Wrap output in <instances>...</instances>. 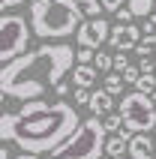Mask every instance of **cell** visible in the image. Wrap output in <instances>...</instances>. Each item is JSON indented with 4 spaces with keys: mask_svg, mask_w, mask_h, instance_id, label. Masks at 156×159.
<instances>
[{
    "mask_svg": "<svg viewBox=\"0 0 156 159\" xmlns=\"http://www.w3.org/2000/svg\"><path fill=\"white\" fill-rule=\"evenodd\" d=\"M102 123H105V132H108V135L120 132L123 126H126V123H123V114H114V111H111V114H105V117H102Z\"/></svg>",
    "mask_w": 156,
    "mask_h": 159,
    "instance_id": "9a60e30c",
    "label": "cell"
},
{
    "mask_svg": "<svg viewBox=\"0 0 156 159\" xmlns=\"http://www.w3.org/2000/svg\"><path fill=\"white\" fill-rule=\"evenodd\" d=\"M141 30H144V33H156V12L144 18V27H141Z\"/></svg>",
    "mask_w": 156,
    "mask_h": 159,
    "instance_id": "d4e9b609",
    "label": "cell"
},
{
    "mask_svg": "<svg viewBox=\"0 0 156 159\" xmlns=\"http://www.w3.org/2000/svg\"><path fill=\"white\" fill-rule=\"evenodd\" d=\"M138 66H141V72H156V60L150 57V54H144V57H141Z\"/></svg>",
    "mask_w": 156,
    "mask_h": 159,
    "instance_id": "7402d4cb",
    "label": "cell"
},
{
    "mask_svg": "<svg viewBox=\"0 0 156 159\" xmlns=\"http://www.w3.org/2000/svg\"><path fill=\"white\" fill-rule=\"evenodd\" d=\"M129 156L132 159H156V141L150 132H135L129 138Z\"/></svg>",
    "mask_w": 156,
    "mask_h": 159,
    "instance_id": "9c48e42d",
    "label": "cell"
},
{
    "mask_svg": "<svg viewBox=\"0 0 156 159\" xmlns=\"http://www.w3.org/2000/svg\"><path fill=\"white\" fill-rule=\"evenodd\" d=\"M150 99H153V105H156V90H153V93H150Z\"/></svg>",
    "mask_w": 156,
    "mask_h": 159,
    "instance_id": "4dcf8cb0",
    "label": "cell"
},
{
    "mask_svg": "<svg viewBox=\"0 0 156 159\" xmlns=\"http://www.w3.org/2000/svg\"><path fill=\"white\" fill-rule=\"evenodd\" d=\"M141 42V30L135 24H117L111 27V36H108V45L117 48V51H132V48H138Z\"/></svg>",
    "mask_w": 156,
    "mask_h": 159,
    "instance_id": "ba28073f",
    "label": "cell"
},
{
    "mask_svg": "<svg viewBox=\"0 0 156 159\" xmlns=\"http://www.w3.org/2000/svg\"><path fill=\"white\" fill-rule=\"evenodd\" d=\"M96 66L93 63H78L75 69H72V84L75 87H93L96 84Z\"/></svg>",
    "mask_w": 156,
    "mask_h": 159,
    "instance_id": "8fae6325",
    "label": "cell"
},
{
    "mask_svg": "<svg viewBox=\"0 0 156 159\" xmlns=\"http://www.w3.org/2000/svg\"><path fill=\"white\" fill-rule=\"evenodd\" d=\"M114 18H117V21H120V24H129V21H132V18H135V12H132V9L129 6H126V9H117V12H114Z\"/></svg>",
    "mask_w": 156,
    "mask_h": 159,
    "instance_id": "44dd1931",
    "label": "cell"
},
{
    "mask_svg": "<svg viewBox=\"0 0 156 159\" xmlns=\"http://www.w3.org/2000/svg\"><path fill=\"white\" fill-rule=\"evenodd\" d=\"M54 93H57V96H66V93H69V87H66V81H60V84L54 87Z\"/></svg>",
    "mask_w": 156,
    "mask_h": 159,
    "instance_id": "83f0119b",
    "label": "cell"
},
{
    "mask_svg": "<svg viewBox=\"0 0 156 159\" xmlns=\"http://www.w3.org/2000/svg\"><path fill=\"white\" fill-rule=\"evenodd\" d=\"M21 3H27V0H0V9L6 12V9H15V6H21Z\"/></svg>",
    "mask_w": 156,
    "mask_h": 159,
    "instance_id": "4316f807",
    "label": "cell"
},
{
    "mask_svg": "<svg viewBox=\"0 0 156 159\" xmlns=\"http://www.w3.org/2000/svg\"><path fill=\"white\" fill-rule=\"evenodd\" d=\"M27 42H30L27 18L3 12V18H0V63H9L15 57H21L27 51Z\"/></svg>",
    "mask_w": 156,
    "mask_h": 159,
    "instance_id": "8992f818",
    "label": "cell"
},
{
    "mask_svg": "<svg viewBox=\"0 0 156 159\" xmlns=\"http://www.w3.org/2000/svg\"><path fill=\"white\" fill-rule=\"evenodd\" d=\"M153 12H156V9H153Z\"/></svg>",
    "mask_w": 156,
    "mask_h": 159,
    "instance_id": "836d02e7",
    "label": "cell"
},
{
    "mask_svg": "<svg viewBox=\"0 0 156 159\" xmlns=\"http://www.w3.org/2000/svg\"><path fill=\"white\" fill-rule=\"evenodd\" d=\"M135 90H141V93H153L156 90V72H141V78H138V84H135Z\"/></svg>",
    "mask_w": 156,
    "mask_h": 159,
    "instance_id": "2e32d148",
    "label": "cell"
},
{
    "mask_svg": "<svg viewBox=\"0 0 156 159\" xmlns=\"http://www.w3.org/2000/svg\"><path fill=\"white\" fill-rule=\"evenodd\" d=\"M120 114L126 129H132V132H153L156 129V105L141 90H132L120 99Z\"/></svg>",
    "mask_w": 156,
    "mask_h": 159,
    "instance_id": "5b68a950",
    "label": "cell"
},
{
    "mask_svg": "<svg viewBox=\"0 0 156 159\" xmlns=\"http://www.w3.org/2000/svg\"><path fill=\"white\" fill-rule=\"evenodd\" d=\"M75 66V51L63 42H45L33 51L3 63L0 69V93L3 99H42L48 87H57L63 75Z\"/></svg>",
    "mask_w": 156,
    "mask_h": 159,
    "instance_id": "6da1fadb",
    "label": "cell"
},
{
    "mask_svg": "<svg viewBox=\"0 0 156 159\" xmlns=\"http://www.w3.org/2000/svg\"><path fill=\"white\" fill-rule=\"evenodd\" d=\"M153 141H156V135H153Z\"/></svg>",
    "mask_w": 156,
    "mask_h": 159,
    "instance_id": "d6a6232c",
    "label": "cell"
},
{
    "mask_svg": "<svg viewBox=\"0 0 156 159\" xmlns=\"http://www.w3.org/2000/svg\"><path fill=\"white\" fill-rule=\"evenodd\" d=\"M0 159H9V153H6V147H0Z\"/></svg>",
    "mask_w": 156,
    "mask_h": 159,
    "instance_id": "f546056e",
    "label": "cell"
},
{
    "mask_svg": "<svg viewBox=\"0 0 156 159\" xmlns=\"http://www.w3.org/2000/svg\"><path fill=\"white\" fill-rule=\"evenodd\" d=\"M78 126L81 120H78L75 108L69 102H54L36 114H3L0 138L3 144L15 141L27 153H54Z\"/></svg>",
    "mask_w": 156,
    "mask_h": 159,
    "instance_id": "7a4b0ae2",
    "label": "cell"
},
{
    "mask_svg": "<svg viewBox=\"0 0 156 159\" xmlns=\"http://www.w3.org/2000/svg\"><path fill=\"white\" fill-rule=\"evenodd\" d=\"M126 66H129V60H126V54H114V69H117V72H123V69H126Z\"/></svg>",
    "mask_w": 156,
    "mask_h": 159,
    "instance_id": "cb8c5ba5",
    "label": "cell"
},
{
    "mask_svg": "<svg viewBox=\"0 0 156 159\" xmlns=\"http://www.w3.org/2000/svg\"><path fill=\"white\" fill-rule=\"evenodd\" d=\"M102 6H105V12H117L123 6V0H102Z\"/></svg>",
    "mask_w": 156,
    "mask_h": 159,
    "instance_id": "484cf974",
    "label": "cell"
},
{
    "mask_svg": "<svg viewBox=\"0 0 156 159\" xmlns=\"http://www.w3.org/2000/svg\"><path fill=\"white\" fill-rule=\"evenodd\" d=\"M129 9L135 12V18H147L156 9V0H129Z\"/></svg>",
    "mask_w": 156,
    "mask_h": 159,
    "instance_id": "4fadbf2b",
    "label": "cell"
},
{
    "mask_svg": "<svg viewBox=\"0 0 156 159\" xmlns=\"http://www.w3.org/2000/svg\"><path fill=\"white\" fill-rule=\"evenodd\" d=\"M111 108H114V96L108 93V90H93L90 93V111H93L96 117H105V114H111Z\"/></svg>",
    "mask_w": 156,
    "mask_h": 159,
    "instance_id": "30bf717a",
    "label": "cell"
},
{
    "mask_svg": "<svg viewBox=\"0 0 156 159\" xmlns=\"http://www.w3.org/2000/svg\"><path fill=\"white\" fill-rule=\"evenodd\" d=\"M120 75H123V81H126V84H132V87H135V84H138V78H141V66H132V63H129Z\"/></svg>",
    "mask_w": 156,
    "mask_h": 159,
    "instance_id": "d6986e66",
    "label": "cell"
},
{
    "mask_svg": "<svg viewBox=\"0 0 156 159\" xmlns=\"http://www.w3.org/2000/svg\"><path fill=\"white\" fill-rule=\"evenodd\" d=\"M93 66L99 72H105V75H108V72L114 69V57L111 54H105V51H96V57H93Z\"/></svg>",
    "mask_w": 156,
    "mask_h": 159,
    "instance_id": "e0dca14e",
    "label": "cell"
},
{
    "mask_svg": "<svg viewBox=\"0 0 156 159\" xmlns=\"http://www.w3.org/2000/svg\"><path fill=\"white\" fill-rule=\"evenodd\" d=\"M75 102H78V105H90V93H87V87H75Z\"/></svg>",
    "mask_w": 156,
    "mask_h": 159,
    "instance_id": "603a6c76",
    "label": "cell"
},
{
    "mask_svg": "<svg viewBox=\"0 0 156 159\" xmlns=\"http://www.w3.org/2000/svg\"><path fill=\"white\" fill-rule=\"evenodd\" d=\"M99 159H102V156H99Z\"/></svg>",
    "mask_w": 156,
    "mask_h": 159,
    "instance_id": "e575fe53",
    "label": "cell"
},
{
    "mask_svg": "<svg viewBox=\"0 0 156 159\" xmlns=\"http://www.w3.org/2000/svg\"><path fill=\"white\" fill-rule=\"evenodd\" d=\"M78 18L84 12L75 0H33L30 3V27L39 39H66L78 30Z\"/></svg>",
    "mask_w": 156,
    "mask_h": 159,
    "instance_id": "3957f363",
    "label": "cell"
},
{
    "mask_svg": "<svg viewBox=\"0 0 156 159\" xmlns=\"http://www.w3.org/2000/svg\"><path fill=\"white\" fill-rule=\"evenodd\" d=\"M75 57H78V63H93V57H96V48H87V45H81Z\"/></svg>",
    "mask_w": 156,
    "mask_h": 159,
    "instance_id": "ffe728a7",
    "label": "cell"
},
{
    "mask_svg": "<svg viewBox=\"0 0 156 159\" xmlns=\"http://www.w3.org/2000/svg\"><path fill=\"white\" fill-rule=\"evenodd\" d=\"M108 36H111V24L99 15L81 21V27H78V45H87V48H102L108 42Z\"/></svg>",
    "mask_w": 156,
    "mask_h": 159,
    "instance_id": "52a82bcc",
    "label": "cell"
},
{
    "mask_svg": "<svg viewBox=\"0 0 156 159\" xmlns=\"http://www.w3.org/2000/svg\"><path fill=\"white\" fill-rule=\"evenodd\" d=\"M18 159H39V153H27V150H24V153H21Z\"/></svg>",
    "mask_w": 156,
    "mask_h": 159,
    "instance_id": "f1b7e54d",
    "label": "cell"
},
{
    "mask_svg": "<svg viewBox=\"0 0 156 159\" xmlns=\"http://www.w3.org/2000/svg\"><path fill=\"white\" fill-rule=\"evenodd\" d=\"M135 51H138L141 57H144V54H156V33H144Z\"/></svg>",
    "mask_w": 156,
    "mask_h": 159,
    "instance_id": "ac0fdd59",
    "label": "cell"
},
{
    "mask_svg": "<svg viewBox=\"0 0 156 159\" xmlns=\"http://www.w3.org/2000/svg\"><path fill=\"white\" fill-rule=\"evenodd\" d=\"M78 9L84 12V18H96V15H102V0H75Z\"/></svg>",
    "mask_w": 156,
    "mask_h": 159,
    "instance_id": "7c38bea8",
    "label": "cell"
},
{
    "mask_svg": "<svg viewBox=\"0 0 156 159\" xmlns=\"http://www.w3.org/2000/svg\"><path fill=\"white\" fill-rule=\"evenodd\" d=\"M123 84H126V81H123V75H120V72H117V75H111V72H108V75H105V84H102V87L108 90L111 96H120Z\"/></svg>",
    "mask_w": 156,
    "mask_h": 159,
    "instance_id": "5bb4252c",
    "label": "cell"
},
{
    "mask_svg": "<svg viewBox=\"0 0 156 159\" xmlns=\"http://www.w3.org/2000/svg\"><path fill=\"white\" fill-rule=\"evenodd\" d=\"M105 123L93 114L81 120V126L51 153V159H99L105 153Z\"/></svg>",
    "mask_w": 156,
    "mask_h": 159,
    "instance_id": "277c9868",
    "label": "cell"
},
{
    "mask_svg": "<svg viewBox=\"0 0 156 159\" xmlns=\"http://www.w3.org/2000/svg\"><path fill=\"white\" fill-rule=\"evenodd\" d=\"M108 159H123V156H108Z\"/></svg>",
    "mask_w": 156,
    "mask_h": 159,
    "instance_id": "1f68e13d",
    "label": "cell"
}]
</instances>
